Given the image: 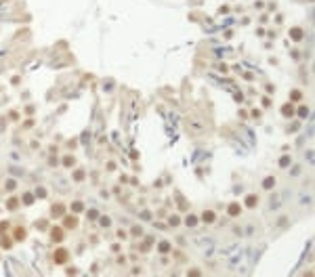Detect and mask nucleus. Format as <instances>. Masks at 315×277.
Returning <instances> with one entry per match:
<instances>
[{"label": "nucleus", "mask_w": 315, "mask_h": 277, "mask_svg": "<svg viewBox=\"0 0 315 277\" xmlns=\"http://www.w3.org/2000/svg\"><path fill=\"white\" fill-rule=\"evenodd\" d=\"M65 258H67V252H65V250H59V252L55 254V260H57V263H65Z\"/></svg>", "instance_id": "obj_1"}]
</instances>
